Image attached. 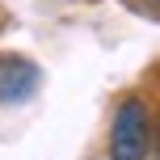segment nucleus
Instances as JSON below:
<instances>
[{
	"instance_id": "obj_2",
	"label": "nucleus",
	"mask_w": 160,
	"mask_h": 160,
	"mask_svg": "<svg viewBox=\"0 0 160 160\" xmlns=\"http://www.w3.org/2000/svg\"><path fill=\"white\" fill-rule=\"evenodd\" d=\"M42 72L25 55H0V105H21L38 93Z\"/></svg>"
},
{
	"instance_id": "obj_3",
	"label": "nucleus",
	"mask_w": 160,
	"mask_h": 160,
	"mask_svg": "<svg viewBox=\"0 0 160 160\" xmlns=\"http://www.w3.org/2000/svg\"><path fill=\"white\" fill-rule=\"evenodd\" d=\"M152 4H156V8H160V0H152Z\"/></svg>"
},
{
	"instance_id": "obj_1",
	"label": "nucleus",
	"mask_w": 160,
	"mask_h": 160,
	"mask_svg": "<svg viewBox=\"0 0 160 160\" xmlns=\"http://www.w3.org/2000/svg\"><path fill=\"white\" fill-rule=\"evenodd\" d=\"M148 148H152V114L139 97H127L114 110L110 160H148Z\"/></svg>"
}]
</instances>
